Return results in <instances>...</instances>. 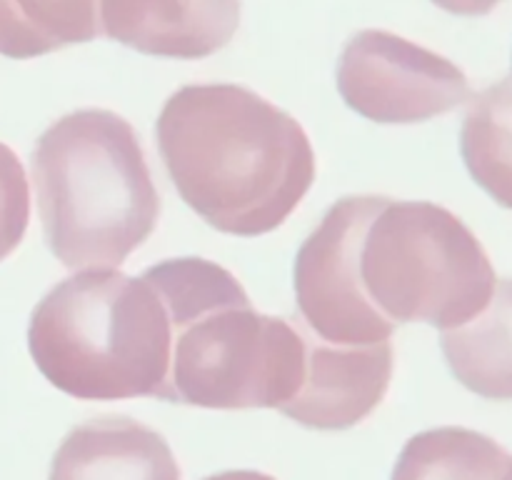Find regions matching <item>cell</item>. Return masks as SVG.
Wrapping results in <instances>:
<instances>
[{
  "mask_svg": "<svg viewBox=\"0 0 512 480\" xmlns=\"http://www.w3.org/2000/svg\"><path fill=\"white\" fill-rule=\"evenodd\" d=\"M170 343V315L153 280L115 268L60 280L28 328L38 370L75 400H163Z\"/></svg>",
  "mask_w": 512,
  "mask_h": 480,
  "instance_id": "obj_4",
  "label": "cell"
},
{
  "mask_svg": "<svg viewBox=\"0 0 512 480\" xmlns=\"http://www.w3.org/2000/svg\"><path fill=\"white\" fill-rule=\"evenodd\" d=\"M338 93L375 123H423L470 98L463 70L388 30H360L338 60Z\"/></svg>",
  "mask_w": 512,
  "mask_h": 480,
  "instance_id": "obj_6",
  "label": "cell"
},
{
  "mask_svg": "<svg viewBox=\"0 0 512 480\" xmlns=\"http://www.w3.org/2000/svg\"><path fill=\"white\" fill-rule=\"evenodd\" d=\"M48 480H180V465L158 430L100 415L65 435Z\"/></svg>",
  "mask_w": 512,
  "mask_h": 480,
  "instance_id": "obj_9",
  "label": "cell"
},
{
  "mask_svg": "<svg viewBox=\"0 0 512 480\" xmlns=\"http://www.w3.org/2000/svg\"><path fill=\"white\" fill-rule=\"evenodd\" d=\"M30 220V190L18 155L0 143V260L23 240Z\"/></svg>",
  "mask_w": 512,
  "mask_h": 480,
  "instance_id": "obj_14",
  "label": "cell"
},
{
  "mask_svg": "<svg viewBox=\"0 0 512 480\" xmlns=\"http://www.w3.org/2000/svg\"><path fill=\"white\" fill-rule=\"evenodd\" d=\"M173 328L163 400L213 410H283L305 375L300 323L263 315L230 270L173 258L145 270Z\"/></svg>",
  "mask_w": 512,
  "mask_h": 480,
  "instance_id": "obj_2",
  "label": "cell"
},
{
  "mask_svg": "<svg viewBox=\"0 0 512 480\" xmlns=\"http://www.w3.org/2000/svg\"><path fill=\"white\" fill-rule=\"evenodd\" d=\"M440 348L455 380L488 400H512V278L495 283L490 303L468 323L443 330Z\"/></svg>",
  "mask_w": 512,
  "mask_h": 480,
  "instance_id": "obj_10",
  "label": "cell"
},
{
  "mask_svg": "<svg viewBox=\"0 0 512 480\" xmlns=\"http://www.w3.org/2000/svg\"><path fill=\"white\" fill-rule=\"evenodd\" d=\"M348 240L355 293L390 325L453 330L493 298L498 278L488 253L443 205L353 195Z\"/></svg>",
  "mask_w": 512,
  "mask_h": 480,
  "instance_id": "obj_5",
  "label": "cell"
},
{
  "mask_svg": "<svg viewBox=\"0 0 512 480\" xmlns=\"http://www.w3.org/2000/svg\"><path fill=\"white\" fill-rule=\"evenodd\" d=\"M433 3L453 15H468V18H475V15H488L500 0H433Z\"/></svg>",
  "mask_w": 512,
  "mask_h": 480,
  "instance_id": "obj_15",
  "label": "cell"
},
{
  "mask_svg": "<svg viewBox=\"0 0 512 480\" xmlns=\"http://www.w3.org/2000/svg\"><path fill=\"white\" fill-rule=\"evenodd\" d=\"M155 138L188 208L240 238L280 228L318 173L303 125L243 85L175 90L160 110Z\"/></svg>",
  "mask_w": 512,
  "mask_h": 480,
  "instance_id": "obj_1",
  "label": "cell"
},
{
  "mask_svg": "<svg viewBox=\"0 0 512 480\" xmlns=\"http://www.w3.org/2000/svg\"><path fill=\"white\" fill-rule=\"evenodd\" d=\"M393 480H512V455L490 435L445 425L405 443Z\"/></svg>",
  "mask_w": 512,
  "mask_h": 480,
  "instance_id": "obj_11",
  "label": "cell"
},
{
  "mask_svg": "<svg viewBox=\"0 0 512 480\" xmlns=\"http://www.w3.org/2000/svg\"><path fill=\"white\" fill-rule=\"evenodd\" d=\"M103 35L100 0H0V55L38 58Z\"/></svg>",
  "mask_w": 512,
  "mask_h": 480,
  "instance_id": "obj_12",
  "label": "cell"
},
{
  "mask_svg": "<svg viewBox=\"0 0 512 480\" xmlns=\"http://www.w3.org/2000/svg\"><path fill=\"white\" fill-rule=\"evenodd\" d=\"M303 333V383L280 413L313 430L353 428L383 403L393 375V348L390 343H325L305 325Z\"/></svg>",
  "mask_w": 512,
  "mask_h": 480,
  "instance_id": "obj_7",
  "label": "cell"
},
{
  "mask_svg": "<svg viewBox=\"0 0 512 480\" xmlns=\"http://www.w3.org/2000/svg\"><path fill=\"white\" fill-rule=\"evenodd\" d=\"M100 25L138 53L200 60L233 40L240 0H100Z\"/></svg>",
  "mask_w": 512,
  "mask_h": 480,
  "instance_id": "obj_8",
  "label": "cell"
},
{
  "mask_svg": "<svg viewBox=\"0 0 512 480\" xmlns=\"http://www.w3.org/2000/svg\"><path fill=\"white\" fill-rule=\"evenodd\" d=\"M203 480H278L268 473H260V470H225V473L210 475Z\"/></svg>",
  "mask_w": 512,
  "mask_h": 480,
  "instance_id": "obj_16",
  "label": "cell"
},
{
  "mask_svg": "<svg viewBox=\"0 0 512 480\" xmlns=\"http://www.w3.org/2000/svg\"><path fill=\"white\" fill-rule=\"evenodd\" d=\"M33 180L45 243L70 270L118 268L158 225L160 195L138 133L113 110L55 120L33 150Z\"/></svg>",
  "mask_w": 512,
  "mask_h": 480,
  "instance_id": "obj_3",
  "label": "cell"
},
{
  "mask_svg": "<svg viewBox=\"0 0 512 480\" xmlns=\"http://www.w3.org/2000/svg\"><path fill=\"white\" fill-rule=\"evenodd\" d=\"M460 153L475 183L512 210V80H500L470 98Z\"/></svg>",
  "mask_w": 512,
  "mask_h": 480,
  "instance_id": "obj_13",
  "label": "cell"
}]
</instances>
